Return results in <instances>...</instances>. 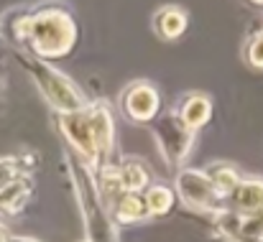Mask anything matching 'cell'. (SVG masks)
I'll return each instance as SVG.
<instances>
[{"label":"cell","mask_w":263,"mask_h":242,"mask_svg":"<svg viewBox=\"0 0 263 242\" xmlns=\"http://www.w3.org/2000/svg\"><path fill=\"white\" fill-rule=\"evenodd\" d=\"M51 120L59 128L67 151L74 153L95 173L118 161L115 115L107 99H89L82 110L51 115Z\"/></svg>","instance_id":"obj_1"},{"label":"cell","mask_w":263,"mask_h":242,"mask_svg":"<svg viewBox=\"0 0 263 242\" xmlns=\"http://www.w3.org/2000/svg\"><path fill=\"white\" fill-rule=\"evenodd\" d=\"M8 33H10L13 44L23 46L21 51H28L44 62L69 56L80 38L77 21L64 8L18 10V13H13Z\"/></svg>","instance_id":"obj_2"},{"label":"cell","mask_w":263,"mask_h":242,"mask_svg":"<svg viewBox=\"0 0 263 242\" xmlns=\"http://www.w3.org/2000/svg\"><path fill=\"white\" fill-rule=\"evenodd\" d=\"M64 163L72 178V189L77 196L82 227H85V240L89 242H120V227L115 225L110 207L105 204L100 186H97V173L85 166L74 153H64Z\"/></svg>","instance_id":"obj_3"},{"label":"cell","mask_w":263,"mask_h":242,"mask_svg":"<svg viewBox=\"0 0 263 242\" xmlns=\"http://www.w3.org/2000/svg\"><path fill=\"white\" fill-rule=\"evenodd\" d=\"M18 62L23 64L26 74L33 79L36 89L46 99V105L51 107V115L77 112L89 102L85 92L80 89V84L72 77H67L64 72H59L51 62H44L28 51H18Z\"/></svg>","instance_id":"obj_4"},{"label":"cell","mask_w":263,"mask_h":242,"mask_svg":"<svg viewBox=\"0 0 263 242\" xmlns=\"http://www.w3.org/2000/svg\"><path fill=\"white\" fill-rule=\"evenodd\" d=\"M154 128V140L159 146V153L164 156L166 168H172L174 173H179L184 168V163L189 158L192 148H194V140H197V133L189 130L179 115L172 110H161V115L151 123Z\"/></svg>","instance_id":"obj_5"},{"label":"cell","mask_w":263,"mask_h":242,"mask_svg":"<svg viewBox=\"0 0 263 242\" xmlns=\"http://www.w3.org/2000/svg\"><path fill=\"white\" fill-rule=\"evenodd\" d=\"M174 191L179 204L189 212L207 214L212 219L220 217L222 212H228L225 201L217 196V191L212 189V184H210V178L204 176L202 168L184 166L179 173H174Z\"/></svg>","instance_id":"obj_6"},{"label":"cell","mask_w":263,"mask_h":242,"mask_svg":"<svg viewBox=\"0 0 263 242\" xmlns=\"http://www.w3.org/2000/svg\"><path fill=\"white\" fill-rule=\"evenodd\" d=\"M118 110L133 125H151L161 115V92L151 79L128 82L118 94Z\"/></svg>","instance_id":"obj_7"},{"label":"cell","mask_w":263,"mask_h":242,"mask_svg":"<svg viewBox=\"0 0 263 242\" xmlns=\"http://www.w3.org/2000/svg\"><path fill=\"white\" fill-rule=\"evenodd\" d=\"M212 110H215L212 99L204 92H186L176 99L174 105V112L179 115V120L194 133H199L212 120Z\"/></svg>","instance_id":"obj_8"},{"label":"cell","mask_w":263,"mask_h":242,"mask_svg":"<svg viewBox=\"0 0 263 242\" xmlns=\"http://www.w3.org/2000/svg\"><path fill=\"white\" fill-rule=\"evenodd\" d=\"M151 28L161 41H179L189 28V13L181 5H161L151 15Z\"/></svg>","instance_id":"obj_9"},{"label":"cell","mask_w":263,"mask_h":242,"mask_svg":"<svg viewBox=\"0 0 263 242\" xmlns=\"http://www.w3.org/2000/svg\"><path fill=\"white\" fill-rule=\"evenodd\" d=\"M115 173L120 178V186L125 194H143L154 178H151V168L148 163L138 156H123L115 161Z\"/></svg>","instance_id":"obj_10"},{"label":"cell","mask_w":263,"mask_h":242,"mask_svg":"<svg viewBox=\"0 0 263 242\" xmlns=\"http://www.w3.org/2000/svg\"><path fill=\"white\" fill-rule=\"evenodd\" d=\"M228 212L233 214H253L263 209V178L261 176H243L238 189L225 201Z\"/></svg>","instance_id":"obj_11"},{"label":"cell","mask_w":263,"mask_h":242,"mask_svg":"<svg viewBox=\"0 0 263 242\" xmlns=\"http://www.w3.org/2000/svg\"><path fill=\"white\" fill-rule=\"evenodd\" d=\"M204 176L210 178V184H212V189L217 191V196L222 199V201H228L230 199V194L238 189V184L243 181V173H240V168L235 166L233 161H210L204 168Z\"/></svg>","instance_id":"obj_12"},{"label":"cell","mask_w":263,"mask_h":242,"mask_svg":"<svg viewBox=\"0 0 263 242\" xmlns=\"http://www.w3.org/2000/svg\"><path fill=\"white\" fill-rule=\"evenodd\" d=\"M31 196H33V178H31V173L10 181L8 186L0 189V214L18 217L26 209V204L31 201Z\"/></svg>","instance_id":"obj_13"},{"label":"cell","mask_w":263,"mask_h":242,"mask_svg":"<svg viewBox=\"0 0 263 242\" xmlns=\"http://www.w3.org/2000/svg\"><path fill=\"white\" fill-rule=\"evenodd\" d=\"M110 214H112V219H115L118 227H130V225L146 222L148 219V209H146L143 194H123L110 207Z\"/></svg>","instance_id":"obj_14"},{"label":"cell","mask_w":263,"mask_h":242,"mask_svg":"<svg viewBox=\"0 0 263 242\" xmlns=\"http://www.w3.org/2000/svg\"><path fill=\"white\" fill-rule=\"evenodd\" d=\"M143 201L148 209V219H159V217H169L179 204L174 186H166L161 181H154L146 191H143Z\"/></svg>","instance_id":"obj_15"},{"label":"cell","mask_w":263,"mask_h":242,"mask_svg":"<svg viewBox=\"0 0 263 242\" xmlns=\"http://www.w3.org/2000/svg\"><path fill=\"white\" fill-rule=\"evenodd\" d=\"M31 163H33V156H5V158H0V189L8 186L10 181L21 178V176H28Z\"/></svg>","instance_id":"obj_16"},{"label":"cell","mask_w":263,"mask_h":242,"mask_svg":"<svg viewBox=\"0 0 263 242\" xmlns=\"http://www.w3.org/2000/svg\"><path fill=\"white\" fill-rule=\"evenodd\" d=\"M243 59L251 69H263V28L253 31L243 46Z\"/></svg>","instance_id":"obj_17"},{"label":"cell","mask_w":263,"mask_h":242,"mask_svg":"<svg viewBox=\"0 0 263 242\" xmlns=\"http://www.w3.org/2000/svg\"><path fill=\"white\" fill-rule=\"evenodd\" d=\"M220 242H263V240H251V237H230V235H215Z\"/></svg>","instance_id":"obj_18"},{"label":"cell","mask_w":263,"mask_h":242,"mask_svg":"<svg viewBox=\"0 0 263 242\" xmlns=\"http://www.w3.org/2000/svg\"><path fill=\"white\" fill-rule=\"evenodd\" d=\"M0 242H8V235H5V230L0 227Z\"/></svg>","instance_id":"obj_19"},{"label":"cell","mask_w":263,"mask_h":242,"mask_svg":"<svg viewBox=\"0 0 263 242\" xmlns=\"http://www.w3.org/2000/svg\"><path fill=\"white\" fill-rule=\"evenodd\" d=\"M82 242H89V240H82Z\"/></svg>","instance_id":"obj_20"}]
</instances>
